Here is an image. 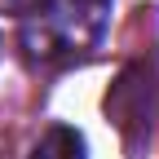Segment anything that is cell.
Wrapping results in <instances>:
<instances>
[{"label": "cell", "mask_w": 159, "mask_h": 159, "mask_svg": "<svg viewBox=\"0 0 159 159\" xmlns=\"http://www.w3.org/2000/svg\"><path fill=\"white\" fill-rule=\"evenodd\" d=\"M115 0H40L22 13L18 49L31 66H71L106 40Z\"/></svg>", "instance_id": "cell-1"}, {"label": "cell", "mask_w": 159, "mask_h": 159, "mask_svg": "<svg viewBox=\"0 0 159 159\" xmlns=\"http://www.w3.org/2000/svg\"><path fill=\"white\" fill-rule=\"evenodd\" d=\"M31 159H89L84 133L71 124H49L40 133V142L31 146Z\"/></svg>", "instance_id": "cell-2"}, {"label": "cell", "mask_w": 159, "mask_h": 159, "mask_svg": "<svg viewBox=\"0 0 159 159\" xmlns=\"http://www.w3.org/2000/svg\"><path fill=\"white\" fill-rule=\"evenodd\" d=\"M40 5V0H0V9H5V13H18V18H22V13H31Z\"/></svg>", "instance_id": "cell-3"}]
</instances>
